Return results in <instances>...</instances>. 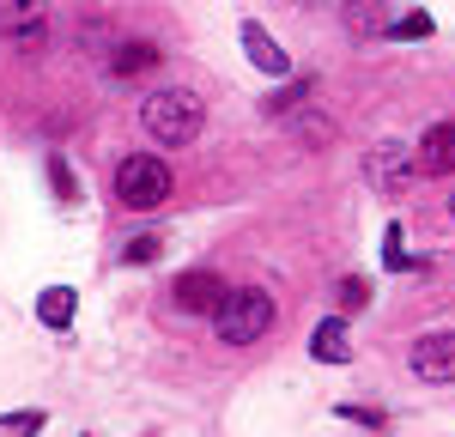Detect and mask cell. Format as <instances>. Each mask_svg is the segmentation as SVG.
I'll return each mask as SVG.
<instances>
[{
	"mask_svg": "<svg viewBox=\"0 0 455 437\" xmlns=\"http://www.w3.org/2000/svg\"><path fill=\"white\" fill-rule=\"evenodd\" d=\"M201 122H207V109H201V98L195 91H152L140 104V128L152 134L158 146H188L195 134H201Z\"/></svg>",
	"mask_w": 455,
	"mask_h": 437,
	"instance_id": "6da1fadb",
	"label": "cell"
},
{
	"mask_svg": "<svg viewBox=\"0 0 455 437\" xmlns=\"http://www.w3.org/2000/svg\"><path fill=\"white\" fill-rule=\"evenodd\" d=\"M212 328H219L225 346H255V340L274 328V298H267L261 286H237L231 298H225V310L212 316Z\"/></svg>",
	"mask_w": 455,
	"mask_h": 437,
	"instance_id": "7a4b0ae2",
	"label": "cell"
},
{
	"mask_svg": "<svg viewBox=\"0 0 455 437\" xmlns=\"http://www.w3.org/2000/svg\"><path fill=\"white\" fill-rule=\"evenodd\" d=\"M164 195H171V164H164L158 152H134V158L116 164V201H122V207L146 213V207H158Z\"/></svg>",
	"mask_w": 455,
	"mask_h": 437,
	"instance_id": "3957f363",
	"label": "cell"
},
{
	"mask_svg": "<svg viewBox=\"0 0 455 437\" xmlns=\"http://www.w3.org/2000/svg\"><path fill=\"white\" fill-rule=\"evenodd\" d=\"M171 298L188 310V316H219V310H225V298H231V286H225L212 267H188V274H176Z\"/></svg>",
	"mask_w": 455,
	"mask_h": 437,
	"instance_id": "277c9868",
	"label": "cell"
},
{
	"mask_svg": "<svg viewBox=\"0 0 455 437\" xmlns=\"http://www.w3.org/2000/svg\"><path fill=\"white\" fill-rule=\"evenodd\" d=\"M413 377L419 383H455V334H425L413 340Z\"/></svg>",
	"mask_w": 455,
	"mask_h": 437,
	"instance_id": "5b68a950",
	"label": "cell"
},
{
	"mask_svg": "<svg viewBox=\"0 0 455 437\" xmlns=\"http://www.w3.org/2000/svg\"><path fill=\"white\" fill-rule=\"evenodd\" d=\"M413 164H419V158H407V146H395V140L371 146V182H377L383 195H401V188H407V177H419Z\"/></svg>",
	"mask_w": 455,
	"mask_h": 437,
	"instance_id": "8992f818",
	"label": "cell"
},
{
	"mask_svg": "<svg viewBox=\"0 0 455 437\" xmlns=\"http://www.w3.org/2000/svg\"><path fill=\"white\" fill-rule=\"evenodd\" d=\"M450 171H455V115L431 122L419 140V177H450Z\"/></svg>",
	"mask_w": 455,
	"mask_h": 437,
	"instance_id": "52a82bcc",
	"label": "cell"
},
{
	"mask_svg": "<svg viewBox=\"0 0 455 437\" xmlns=\"http://www.w3.org/2000/svg\"><path fill=\"white\" fill-rule=\"evenodd\" d=\"M43 25H49V19H43V0H0V31L19 36L25 49L43 43Z\"/></svg>",
	"mask_w": 455,
	"mask_h": 437,
	"instance_id": "ba28073f",
	"label": "cell"
},
{
	"mask_svg": "<svg viewBox=\"0 0 455 437\" xmlns=\"http://www.w3.org/2000/svg\"><path fill=\"white\" fill-rule=\"evenodd\" d=\"M164 68V49L158 43H116L109 49V73L116 79H146V73Z\"/></svg>",
	"mask_w": 455,
	"mask_h": 437,
	"instance_id": "9c48e42d",
	"label": "cell"
},
{
	"mask_svg": "<svg viewBox=\"0 0 455 437\" xmlns=\"http://www.w3.org/2000/svg\"><path fill=\"white\" fill-rule=\"evenodd\" d=\"M310 353H315L322 364H347V359H352L347 316H328V322H315V334H310Z\"/></svg>",
	"mask_w": 455,
	"mask_h": 437,
	"instance_id": "30bf717a",
	"label": "cell"
},
{
	"mask_svg": "<svg viewBox=\"0 0 455 437\" xmlns=\"http://www.w3.org/2000/svg\"><path fill=\"white\" fill-rule=\"evenodd\" d=\"M243 55L255 61V68L267 73V79H280V73H291V61H285V49L274 43V36L261 31V25H243Z\"/></svg>",
	"mask_w": 455,
	"mask_h": 437,
	"instance_id": "8fae6325",
	"label": "cell"
},
{
	"mask_svg": "<svg viewBox=\"0 0 455 437\" xmlns=\"http://www.w3.org/2000/svg\"><path fill=\"white\" fill-rule=\"evenodd\" d=\"M73 310H79V298H73V286H49L43 298H36V316H43V328H73Z\"/></svg>",
	"mask_w": 455,
	"mask_h": 437,
	"instance_id": "7c38bea8",
	"label": "cell"
},
{
	"mask_svg": "<svg viewBox=\"0 0 455 437\" xmlns=\"http://www.w3.org/2000/svg\"><path fill=\"white\" fill-rule=\"evenodd\" d=\"M347 31L352 36H383V0H347Z\"/></svg>",
	"mask_w": 455,
	"mask_h": 437,
	"instance_id": "4fadbf2b",
	"label": "cell"
},
{
	"mask_svg": "<svg viewBox=\"0 0 455 437\" xmlns=\"http://www.w3.org/2000/svg\"><path fill=\"white\" fill-rule=\"evenodd\" d=\"M310 91H315V73H310V79H291V85H280V91H274V98H267L261 109H267V115H291V109L304 104Z\"/></svg>",
	"mask_w": 455,
	"mask_h": 437,
	"instance_id": "5bb4252c",
	"label": "cell"
},
{
	"mask_svg": "<svg viewBox=\"0 0 455 437\" xmlns=\"http://www.w3.org/2000/svg\"><path fill=\"white\" fill-rule=\"evenodd\" d=\"M49 182H55V195H61V201H79V177H73V164L61 158V152L49 158Z\"/></svg>",
	"mask_w": 455,
	"mask_h": 437,
	"instance_id": "9a60e30c",
	"label": "cell"
},
{
	"mask_svg": "<svg viewBox=\"0 0 455 437\" xmlns=\"http://www.w3.org/2000/svg\"><path fill=\"white\" fill-rule=\"evenodd\" d=\"M43 432V413L25 407V413H12V419H0V437H36Z\"/></svg>",
	"mask_w": 455,
	"mask_h": 437,
	"instance_id": "2e32d148",
	"label": "cell"
},
{
	"mask_svg": "<svg viewBox=\"0 0 455 437\" xmlns=\"http://www.w3.org/2000/svg\"><path fill=\"white\" fill-rule=\"evenodd\" d=\"M383 267L388 274H407V267H413V261L401 255V225H388V237H383Z\"/></svg>",
	"mask_w": 455,
	"mask_h": 437,
	"instance_id": "e0dca14e",
	"label": "cell"
},
{
	"mask_svg": "<svg viewBox=\"0 0 455 437\" xmlns=\"http://www.w3.org/2000/svg\"><path fill=\"white\" fill-rule=\"evenodd\" d=\"M388 36H413V43H419V36H431V12H407V19H395V25H388Z\"/></svg>",
	"mask_w": 455,
	"mask_h": 437,
	"instance_id": "ac0fdd59",
	"label": "cell"
},
{
	"mask_svg": "<svg viewBox=\"0 0 455 437\" xmlns=\"http://www.w3.org/2000/svg\"><path fill=\"white\" fill-rule=\"evenodd\" d=\"M158 255H164V237H134L122 250V261H158Z\"/></svg>",
	"mask_w": 455,
	"mask_h": 437,
	"instance_id": "d6986e66",
	"label": "cell"
},
{
	"mask_svg": "<svg viewBox=\"0 0 455 437\" xmlns=\"http://www.w3.org/2000/svg\"><path fill=\"white\" fill-rule=\"evenodd\" d=\"M340 304H347V310H364V304H371V286H364V280H340Z\"/></svg>",
	"mask_w": 455,
	"mask_h": 437,
	"instance_id": "ffe728a7",
	"label": "cell"
},
{
	"mask_svg": "<svg viewBox=\"0 0 455 437\" xmlns=\"http://www.w3.org/2000/svg\"><path fill=\"white\" fill-rule=\"evenodd\" d=\"M450 213H455V201H450Z\"/></svg>",
	"mask_w": 455,
	"mask_h": 437,
	"instance_id": "44dd1931",
	"label": "cell"
}]
</instances>
